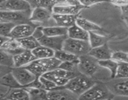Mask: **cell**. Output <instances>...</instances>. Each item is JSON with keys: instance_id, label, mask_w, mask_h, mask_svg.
Listing matches in <instances>:
<instances>
[{"instance_id": "obj_1", "label": "cell", "mask_w": 128, "mask_h": 100, "mask_svg": "<svg viewBox=\"0 0 128 100\" xmlns=\"http://www.w3.org/2000/svg\"><path fill=\"white\" fill-rule=\"evenodd\" d=\"M60 63L61 62L54 57L36 59L24 68L31 71L36 78H39L46 72L58 68Z\"/></svg>"}, {"instance_id": "obj_2", "label": "cell", "mask_w": 128, "mask_h": 100, "mask_svg": "<svg viewBox=\"0 0 128 100\" xmlns=\"http://www.w3.org/2000/svg\"><path fill=\"white\" fill-rule=\"evenodd\" d=\"M113 97L106 84L96 81L87 91L79 96L78 100H106L112 99Z\"/></svg>"}, {"instance_id": "obj_3", "label": "cell", "mask_w": 128, "mask_h": 100, "mask_svg": "<svg viewBox=\"0 0 128 100\" xmlns=\"http://www.w3.org/2000/svg\"><path fill=\"white\" fill-rule=\"evenodd\" d=\"M96 82V81L94 80L92 78L79 73L74 77L70 79L64 87L80 96Z\"/></svg>"}, {"instance_id": "obj_4", "label": "cell", "mask_w": 128, "mask_h": 100, "mask_svg": "<svg viewBox=\"0 0 128 100\" xmlns=\"http://www.w3.org/2000/svg\"><path fill=\"white\" fill-rule=\"evenodd\" d=\"M91 49L88 41L72 40L67 38L64 42L62 50L79 58L88 54Z\"/></svg>"}, {"instance_id": "obj_5", "label": "cell", "mask_w": 128, "mask_h": 100, "mask_svg": "<svg viewBox=\"0 0 128 100\" xmlns=\"http://www.w3.org/2000/svg\"><path fill=\"white\" fill-rule=\"evenodd\" d=\"M98 62L88 54L79 57L78 71L80 74L92 78L98 71Z\"/></svg>"}, {"instance_id": "obj_6", "label": "cell", "mask_w": 128, "mask_h": 100, "mask_svg": "<svg viewBox=\"0 0 128 100\" xmlns=\"http://www.w3.org/2000/svg\"><path fill=\"white\" fill-rule=\"evenodd\" d=\"M84 8L79 1H58L52 8V12L60 14L78 16L80 11Z\"/></svg>"}, {"instance_id": "obj_7", "label": "cell", "mask_w": 128, "mask_h": 100, "mask_svg": "<svg viewBox=\"0 0 128 100\" xmlns=\"http://www.w3.org/2000/svg\"><path fill=\"white\" fill-rule=\"evenodd\" d=\"M11 72L22 88L26 87L37 78L31 71L24 67L12 68Z\"/></svg>"}, {"instance_id": "obj_8", "label": "cell", "mask_w": 128, "mask_h": 100, "mask_svg": "<svg viewBox=\"0 0 128 100\" xmlns=\"http://www.w3.org/2000/svg\"><path fill=\"white\" fill-rule=\"evenodd\" d=\"M37 26L33 23H21L16 24L11 30L9 38L15 40L32 36Z\"/></svg>"}, {"instance_id": "obj_9", "label": "cell", "mask_w": 128, "mask_h": 100, "mask_svg": "<svg viewBox=\"0 0 128 100\" xmlns=\"http://www.w3.org/2000/svg\"><path fill=\"white\" fill-rule=\"evenodd\" d=\"M1 6L2 7L1 10H8L14 12H24L30 15L32 11L28 1H21V0L4 1L1 2Z\"/></svg>"}, {"instance_id": "obj_10", "label": "cell", "mask_w": 128, "mask_h": 100, "mask_svg": "<svg viewBox=\"0 0 128 100\" xmlns=\"http://www.w3.org/2000/svg\"><path fill=\"white\" fill-rule=\"evenodd\" d=\"M28 14L24 12H14L4 10H0V22H11L15 24L21 23H26Z\"/></svg>"}, {"instance_id": "obj_11", "label": "cell", "mask_w": 128, "mask_h": 100, "mask_svg": "<svg viewBox=\"0 0 128 100\" xmlns=\"http://www.w3.org/2000/svg\"><path fill=\"white\" fill-rule=\"evenodd\" d=\"M48 100H78V96L64 87H57L48 91Z\"/></svg>"}, {"instance_id": "obj_12", "label": "cell", "mask_w": 128, "mask_h": 100, "mask_svg": "<svg viewBox=\"0 0 128 100\" xmlns=\"http://www.w3.org/2000/svg\"><path fill=\"white\" fill-rule=\"evenodd\" d=\"M67 38V35L56 36V37H48V36H42L37 40L40 45L47 47L56 51L58 50H62L63 43Z\"/></svg>"}, {"instance_id": "obj_13", "label": "cell", "mask_w": 128, "mask_h": 100, "mask_svg": "<svg viewBox=\"0 0 128 100\" xmlns=\"http://www.w3.org/2000/svg\"><path fill=\"white\" fill-rule=\"evenodd\" d=\"M106 86L113 96H128V78L116 79V80L109 82Z\"/></svg>"}, {"instance_id": "obj_14", "label": "cell", "mask_w": 128, "mask_h": 100, "mask_svg": "<svg viewBox=\"0 0 128 100\" xmlns=\"http://www.w3.org/2000/svg\"><path fill=\"white\" fill-rule=\"evenodd\" d=\"M52 12L42 8L32 9L29 16V21L32 22H45L49 21L52 16Z\"/></svg>"}, {"instance_id": "obj_15", "label": "cell", "mask_w": 128, "mask_h": 100, "mask_svg": "<svg viewBox=\"0 0 128 100\" xmlns=\"http://www.w3.org/2000/svg\"><path fill=\"white\" fill-rule=\"evenodd\" d=\"M112 51L108 43H106L99 47L91 49L88 54L97 61H103L111 59Z\"/></svg>"}, {"instance_id": "obj_16", "label": "cell", "mask_w": 128, "mask_h": 100, "mask_svg": "<svg viewBox=\"0 0 128 100\" xmlns=\"http://www.w3.org/2000/svg\"><path fill=\"white\" fill-rule=\"evenodd\" d=\"M0 49L12 56L18 54L24 51L21 47L17 40L10 38H8L4 41L0 46Z\"/></svg>"}, {"instance_id": "obj_17", "label": "cell", "mask_w": 128, "mask_h": 100, "mask_svg": "<svg viewBox=\"0 0 128 100\" xmlns=\"http://www.w3.org/2000/svg\"><path fill=\"white\" fill-rule=\"evenodd\" d=\"M13 58V68L24 67L34 60H36L31 51L24 50L21 53L12 56Z\"/></svg>"}, {"instance_id": "obj_18", "label": "cell", "mask_w": 128, "mask_h": 100, "mask_svg": "<svg viewBox=\"0 0 128 100\" xmlns=\"http://www.w3.org/2000/svg\"><path fill=\"white\" fill-rule=\"evenodd\" d=\"M51 18L56 22V26L68 29L76 24V20L78 16L52 13Z\"/></svg>"}, {"instance_id": "obj_19", "label": "cell", "mask_w": 128, "mask_h": 100, "mask_svg": "<svg viewBox=\"0 0 128 100\" xmlns=\"http://www.w3.org/2000/svg\"><path fill=\"white\" fill-rule=\"evenodd\" d=\"M68 38L76 40L88 41L89 33L75 24L68 29Z\"/></svg>"}, {"instance_id": "obj_20", "label": "cell", "mask_w": 128, "mask_h": 100, "mask_svg": "<svg viewBox=\"0 0 128 100\" xmlns=\"http://www.w3.org/2000/svg\"><path fill=\"white\" fill-rule=\"evenodd\" d=\"M5 97L8 100H30V95L25 88L11 89Z\"/></svg>"}, {"instance_id": "obj_21", "label": "cell", "mask_w": 128, "mask_h": 100, "mask_svg": "<svg viewBox=\"0 0 128 100\" xmlns=\"http://www.w3.org/2000/svg\"><path fill=\"white\" fill-rule=\"evenodd\" d=\"M76 24L88 32L102 31V28L100 25L86 19L78 17L76 20Z\"/></svg>"}, {"instance_id": "obj_22", "label": "cell", "mask_w": 128, "mask_h": 100, "mask_svg": "<svg viewBox=\"0 0 128 100\" xmlns=\"http://www.w3.org/2000/svg\"><path fill=\"white\" fill-rule=\"evenodd\" d=\"M42 32L43 36L48 37L66 36L68 33V28L58 26H47L42 27Z\"/></svg>"}, {"instance_id": "obj_23", "label": "cell", "mask_w": 128, "mask_h": 100, "mask_svg": "<svg viewBox=\"0 0 128 100\" xmlns=\"http://www.w3.org/2000/svg\"><path fill=\"white\" fill-rule=\"evenodd\" d=\"M88 33V42L91 49L99 47L107 43L108 38L105 36L99 34L95 32H90Z\"/></svg>"}, {"instance_id": "obj_24", "label": "cell", "mask_w": 128, "mask_h": 100, "mask_svg": "<svg viewBox=\"0 0 128 100\" xmlns=\"http://www.w3.org/2000/svg\"><path fill=\"white\" fill-rule=\"evenodd\" d=\"M16 40L18 41L21 47L24 50L31 51L37 47H38L39 46H40L38 41L32 36H28V37L24 38L19 39V40Z\"/></svg>"}, {"instance_id": "obj_25", "label": "cell", "mask_w": 128, "mask_h": 100, "mask_svg": "<svg viewBox=\"0 0 128 100\" xmlns=\"http://www.w3.org/2000/svg\"><path fill=\"white\" fill-rule=\"evenodd\" d=\"M36 59H46L54 57V51L43 46H39L34 50L31 51Z\"/></svg>"}, {"instance_id": "obj_26", "label": "cell", "mask_w": 128, "mask_h": 100, "mask_svg": "<svg viewBox=\"0 0 128 100\" xmlns=\"http://www.w3.org/2000/svg\"><path fill=\"white\" fill-rule=\"evenodd\" d=\"M0 84L9 88L10 90L22 88L17 82L11 71L5 74L0 78Z\"/></svg>"}, {"instance_id": "obj_27", "label": "cell", "mask_w": 128, "mask_h": 100, "mask_svg": "<svg viewBox=\"0 0 128 100\" xmlns=\"http://www.w3.org/2000/svg\"><path fill=\"white\" fill-rule=\"evenodd\" d=\"M30 95V100H48V91L44 89L25 88Z\"/></svg>"}, {"instance_id": "obj_28", "label": "cell", "mask_w": 128, "mask_h": 100, "mask_svg": "<svg viewBox=\"0 0 128 100\" xmlns=\"http://www.w3.org/2000/svg\"><path fill=\"white\" fill-rule=\"evenodd\" d=\"M54 58L60 61L61 62H74L78 63L79 58L70 52L65 51L64 50H58L54 51Z\"/></svg>"}, {"instance_id": "obj_29", "label": "cell", "mask_w": 128, "mask_h": 100, "mask_svg": "<svg viewBox=\"0 0 128 100\" xmlns=\"http://www.w3.org/2000/svg\"><path fill=\"white\" fill-rule=\"evenodd\" d=\"M98 62L100 67L106 69L110 71V77L111 79H114L118 62L113 61L111 59L103 61H98Z\"/></svg>"}, {"instance_id": "obj_30", "label": "cell", "mask_w": 128, "mask_h": 100, "mask_svg": "<svg viewBox=\"0 0 128 100\" xmlns=\"http://www.w3.org/2000/svg\"><path fill=\"white\" fill-rule=\"evenodd\" d=\"M28 2L32 10L35 8H42L52 12V8L58 1H28Z\"/></svg>"}, {"instance_id": "obj_31", "label": "cell", "mask_w": 128, "mask_h": 100, "mask_svg": "<svg viewBox=\"0 0 128 100\" xmlns=\"http://www.w3.org/2000/svg\"><path fill=\"white\" fill-rule=\"evenodd\" d=\"M0 66L13 68V58L0 49Z\"/></svg>"}, {"instance_id": "obj_32", "label": "cell", "mask_w": 128, "mask_h": 100, "mask_svg": "<svg viewBox=\"0 0 128 100\" xmlns=\"http://www.w3.org/2000/svg\"><path fill=\"white\" fill-rule=\"evenodd\" d=\"M128 77V62H120L118 65L114 79H125Z\"/></svg>"}, {"instance_id": "obj_33", "label": "cell", "mask_w": 128, "mask_h": 100, "mask_svg": "<svg viewBox=\"0 0 128 100\" xmlns=\"http://www.w3.org/2000/svg\"><path fill=\"white\" fill-rule=\"evenodd\" d=\"M111 59L113 61L118 62V63H120V62H128V52L121 51H112Z\"/></svg>"}, {"instance_id": "obj_34", "label": "cell", "mask_w": 128, "mask_h": 100, "mask_svg": "<svg viewBox=\"0 0 128 100\" xmlns=\"http://www.w3.org/2000/svg\"><path fill=\"white\" fill-rule=\"evenodd\" d=\"M15 25L11 22H0V37L8 38L11 30Z\"/></svg>"}, {"instance_id": "obj_35", "label": "cell", "mask_w": 128, "mask_h": 100, "mask_svg": "<svg viewBox=\"0 0 128 100\" xmlns=\"http://www.w3.org/2000/svg\"><path fill=\"white\" fill-rule=\"evenodd\" d=\"M58 68L70 72H78V62H62L59 65Z\"/></svg>"}, {"instance_id": "obj_36", "label": "cell", "mask_w": 128, "mask_h": 100, "mask_svg": "<svg viewBox=\"0 0 128 100\" xmlns=\"http://www.w3.org/2000/svg\"><path fill=\"white\" fill-rule=\"evenodd\" d=\"M39 80H40V82L42 84L44 90H46L47 91L53 90V89L58 87L53 82H52L50 80H48V79L42 77V76L39 77Z\"/></svg>"}, {"instance_id": "obj_37", "label": "cell", "mask_w": 128, "mask_h": 100, "mask_svg": "<svg viewBox=\"0 0 128 100\" xmlns=\"http://www.w3.org/2000/svg\"><path fill=\"white\" fill-rule=\"evenodd\" d=\"M80 3L83 6L84 8H89L90 6H92L93 5H96L97 4L101 3L103 2L104 1H79Z\"/></svg>"}, {"instance_id": "obj_38", "label": "cell", "mask_w": 128, "mask_h": 100, "mask_svg": "<svg viewBox=\"0 0 128 100\" xmlns=\"http://www.w3.org/2000/svg\"><path fill=\"white\" fill-rule=\"evenodd\" d=\"M128 6H124L122 7H121V14H122V19L126 22V24H128Z\"/></svg>"}, {"instance_id": "obj_39", "label": "cell", "mask_w": 128, "mask_h": 100, "mask_svg": "<svg viewBox=\"0 0 128 100\" xmlns=\"http://www.w3.org/2000/svg\"><path fill=\"white\" fill-rule=\"evenodd\" d=\"M111 2L114 6H119L120 8L128 5V1L127 0H116V1H111Z\"/></svg>"}, {"instance_id": "obj_40", "label": "cell", "mask_w": 128, "mask_h": 100, "mask_svg": "<svg viewBox=\"0 0 128 100\" xmlns=\"http://www.w3.org/2000/svg\"><path fill=\"white\" fill-rule=\"evenodd\" d=\"M0 100H8L6 99V98L5 97V96H1V97H0Z\"/></svg>"}, {"instance_id": "obj_41", "label": "cell", "mask_w": 128, "mask_h": 100, "mask_svg": "<svg viewBox=\"0 0 128 100\" xmlns=\"http://www.w3.org/2000/svg\"><path fill=\"white\" fill-rule=\"evenodd\" d=\"M112 100V99H108V100Z\"/></svg>"}, {"instance_id": "obj_42", "label": "cell", "mask_w": 128, "mask_h": 100, "mask_svg": "<svg viewBox=\"0 0 128 100\" xmlns=\"http://www.w3.org/2000/svg\"><path fill=\"white\" fill-rule=\"evenodd\" d=\"M1 9H2V7H1V6L0 5V10H1Z\"/></svg>"}]
</instances>
